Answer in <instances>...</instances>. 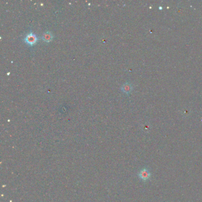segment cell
Returning a JSON list of instances; mask_svg holds the SVG:
<instances>
[{"mask_svg":"<svg viewBox=\"0 0 202 202\" xmlns=\"http://www.w3.org/2000/svg\"><path fill=\"white\" fill-rule=\"evenodd\" d=\"M38 40V38L36 36V34H35L32 32L26 34V36L24 39V41L26 42V43H27L28 45L30 46L34 45L37 42Z\"/></svg>","mask_w":202,"mask_h":202,"instance_id":"1","label":"cell"},{"mask_svg":"<svg viewBox=\"0 0 202 202\" xmlns=\"http://www.w3.org/2000/svg\"><path fill=\"white\" fill-rule=\"evenodd\" d=\"M139 178L144 180V181H146L148 180L151 177V173L148 170L144 168L140 170V171L139 173Z\"/></svg>","mask_w":202,"mask_h":202,"instance_id":"2","label":"cell"},{"mask_svg":"<svg viewBox=\"0 0 202 202\" xmlns=\"http://www.w3.org/2000/svg\"><path fill=\"white\" fill-rule=\"evenodd\" d=\"M54 38V35L52 34V32L47 31L46 32L44 33L43 34V36H42V40L47 43H49L50 42H51Z\"/></svg>","mask_w":202,"mask_h":202,"instance_id":"3","label":"cell"},{"mask_svg":"<svg viewBox=\"0 0 202 202\" xmlns=\"http://www.w3.org/2000/svg\"><path fill=\"white\" fill-rule=\"evenodd\" d=\"M121 89L122 91H123L126 94H129L130 92H131L132 90V85L129 83H127L122 85Z\"/></svg>","mask_w":202,"mask_h":202,"instance_id":"4","label":"cell"}]
</instances>
